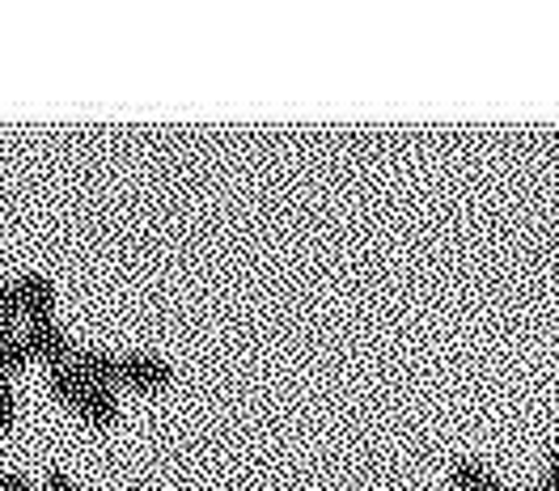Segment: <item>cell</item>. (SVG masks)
<instances>
[{"instance_id": "obj_1", "label": "cell", "mask_w": 559, "mask_h": 491, "mask_svg": "<svg viewBox=\"0 0 559 491\" xmlns=\"http://www.w3.org/2000/svg\"><path fill=\"white\" fill-rule=\"evenodd\" d=\"M178 382V369L162 356L148 351H128L119 356V386L132 390H170Z\"/></svg>"}, {"instance_id": "obj_2", "label": "cell", "mask_w": 559, "mask_h": 491, "mask_svg": "<svg viewBox=\"0 0 559 491\" xmlns=\"http://www.w3.org/2000/svg\"><path fill=\"white\" fill-rule=\"evenodd\" d=\"M22 339H26L31 356H35V360H43V364H60V360H69V356H72V339L64 335V326H60L56 318L26 322Z\"/></svg>"}, {"instance_id": "obj_3", "label": "cell", "mask_w": 559, "mask_h": 491, "mask_svg": "<svg viewBox=\"0 0 559 491\" xmlns=\"http://www.w3.org/2000/svg\"><path fill=\"white\" fill-rule=\"evenodd\" d=\"M69 364L81 373V382H85V386H106V390L119 386V356H115V351L72 348Z\"/></svg>"}, {"instance_id": "obj_4", "label": "cell", "mask_w": 559, "mask_h": 491, "mask_svg": "<svg viewBox=\"0 0 559 491\" xmlns=\"http://www.w3.org/2000/svg\"><path fill=\"white\" fill-rule=\"evenodd\" d=\"M17 297H22V314H26V322L56 318V284L47 280L43 272H26V276L17 280Z\"/></svg>"}, {"instance_id": "obj_5", "label": "cell", "mask_w": 559, "mask_h": 491, "mask_svg": "<svg viewBox=\"0 0 559 491\" xmlns=\"http://www.w3.org/2000/svg\"><path fill=\"white\" fill-rule=\"evenodd\" d=\"M76 416L94 428H115L119 423V394L106 386H85L81 403H76Z\"/></svg>"}, {"instance_id": "obj_6", "label": "cell", "mask_w": 559, "mask_h": 491, "mask_svg": "<svg viewBox=\"0 0 559 491\" xmlns=\"http://www.w3.org/2000/svg\"><path fill=\"white\" fill-rule=\"evenodd\" d=\"M450 483L457 491H509L496 475H491L484 462H475V457H454L450 462Z\"/></svg>"}, {"instance_id": "obj_7", "label": "cell", "mask_w": 559, "mask_h": 491, "mask_svg": "<svg viewBox=\"0 0 559 491\" xmlns=\"http://www.w3.org/2000/svg\"><path fill=\"white\" fill-rule=\"evenodd\" d=\"M47 386H51V394H56L69 411H76V403H81V394H85V382H81V373L72 369L69 360L47 364Z\"/></svg>"}, {"instance_id": "obj_8", "label": "cell", "mask_w": 559, "mask_h": 491, "mask_svg": "<svg viewBox=\"0 0 559 491\" xmlns=\"http://www.w3.org/2000/svg\"><path fill=\"white\" fill-rule=\"evenodd\" d=\"M35 356H31V348H26V339H22V331L13 335V339H4L0 344V378L4 382H13L17 373H26V364H31Z\"/></svg>"}, {"instance_id": "obj_9", "label": "cell", "mask_w": 559, "mask_h": 491, "mask_svg": "<svg viewBox=\"0 0 559 491\" xmlns=\"http://www.w3.org/2000/svg\"><path fill=\"white\" fill-rule=\"evenodd\" d=\"M13 423H17V390H13V382L0 378V436H9Z\"/></svg>"}, {"instance_id": "obj_10", "label": "cell", "mask_w": 559, "mask_h": 491, "mask_svg": "<svg viewBox=\"0 0 559 491\" xmlns=\"http://www.w3.org/2000/svg\"><path fill=\"white\" fill-rule=\"evenodd\" d=\"M38 491H81V488L72 483L69 470H64V466H51V470L43 475V488H38Z\"/></svg>"}, {"instance_id": "obj_11", "label": "cell", "mask_w": 559, "mask_h": 491, "mask_svg": "<svg viewBox=\"0 0 559 491\" xmlns=\"http://www.w3.org/2000/svg\"><path fill=\"white\" fill-rule=\"evenodd\" d=\"M0 491H38V488L22 470H4V475H0Z\"/></svg>"}, {"instance_id": "obj_12", "label": "cell", "mask_w": 559, "mask_h": 491, "mask_svg": "<svg viewBox=\"0 0 559 491\" xmlns=\"http://www.w3.org/2000/svg\"><path fill=\"white\" fill-rule=\"evenodd\" d=\"M543 483L559 488V445H551V450H547V470H543Z\"/></svg>"}]
</instances>
